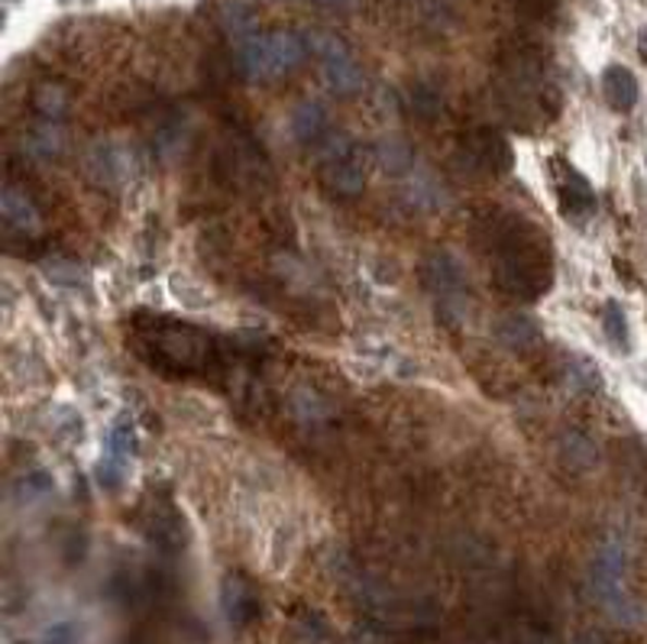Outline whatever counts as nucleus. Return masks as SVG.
I'll return each instance as SVG.
<instances>
[{"label":"nucleus","mask_w":647,"mask_h":644,"mask_svg":"<svg viewBox=\"0 0 647 644\" xmlns=\"http://www.w3.org/2000/svg\"><path fill=\"white\" fill-rule=\"evenodd\" d=\"M480 247L499 292L515 301H537L553 288V253L547 234L515 211H489L476 227Z\"/></svg>","instance_id":"obj_1"},{"label":"nucleus","mask_w":647,"mask_h":644,"mask_svg":"<svg viewBox=\"0 0 647 644\" xmlns=\"http://www.w3.org/2000/svg\"><path fill=\"white\" fill-rule=\"evenodd\" d=\"M133 347L146 367L172 380L208 376L224 360L221 344L208 331L169 318H149L146 324L139 321L133 331Z\"/></svg>","instance_id":"obj_2"},{"label":"nucleus","mask_w":647,"mask_h":644,"mask_svg":"<svg viewBox=\"0 0 647 644\" xmlns=\"http://www.w3.org/2000/svg\"><path fill=\"white\" fill-rule=\"evenodd\" d=\"M314 152H318V178L334 198L363 195V188L370 182L373 156L357 136H350L344 129H331L324 136V143L314 146Z\"/></svg>","instance_id":"obj_3"},{"label":"nucleus","mask_w":647,"mask_h":644,"mask_svg":"<svg viewBox=\"0 0 647 644\" xmlns=\"http://www.w3.org/2000/svg\"><path fill=\"white\" fill-rule=\"evenodd\" d=\"M304 55H308L304 33H291V29L253 33L237 42V65L240 75L250 82H275L285 72L298 69Z\"/></svg>","instance_id":"obj_4"},{"label":"nucleus","mask_w":647,"mask_h":644,"mask_svg":"<svg viewBox=\"0 0 647 644\" xmlns=\"http://www.w3.org/2000/svg\"><path fill=\"white\" fill-rule=\"evenodd\" d=\"M421 285L434 298L444 324L457 327L470 311V278L463 262L450 250H431L421 259Z\"/></svg>","instance_id":"obj_5"},{"label":"nucleus","mask_w":647,"mask_h":644,"mask_svg":"<svg viewBox=\"0 0 647 644\" xmlns=\"http://www.w3.org/2000/svg\"><path fill=\"white\" fill-rule=\"evenodd\" d=\"M457 162H460L470 175L496 178V175L512 172L515 152H512L509 139L496 127H473L460 136Z\"/></svg>","instance_id":"obj_6"},{"label":"nucleus","mask_w":647,"mask_h":644,"mask_svg":"<svg viewBox=\"0 0 647 644\" xmlns=\"http://www.w3.org/2000/svg\"><path fill=\"white\" fill-rule=\"evenodd\" d=\"M622 573H625V557L615 544H606L596 557V567H593V583H596V593L602 599V606L622 619V622H635L642 616V606L625 593V583H622Z\"/></svg>","instance_id":"obj_7"},{"label":"nucleus","mask_w":647,"mask_h":644,"mask_svg":"<svg viewBox=\"0 0 647 644\" xmlns=\"http://www.w3.org/2000/svg\"><path fill=\"white\" fill-rule=\"evenodd\" d=\"M139 528L146 534V541L162 550L165 557H175L185 550L188 544V524H185V516L175 509L172 499L165 496H152L149 503L139 506Z\"/></svg>","instance_id":"obj_8"},{"label":"nucleus","mask_w":647,"mask_h":644,"mask_svg":"<svg viewBox=\"0 0 647 644\" xmlns=\"http://www.w3.org/2000/svg\"><path fill=\"white\" fill-rule=\"evenodd\" d=\"M550 185L567 221H589L596 214V188L567 159H550Z\"/></svg>","instance_id":"obj_9"},{"label":"nucleus","mask_w":647,"mask_h":644,"mask_svg":"<svg viewBox=\"0 0 647 644\" xmlns=\"http://www.w3.org/2000/svg\"><path fill=\"white\" fill-rule=\"evenodd\" d=\"M221 609L231 629H250L262 616V596H259L257 583L240 570L227 573L221 583Z\"/></svg>","instance_id":"obj_10"},{"label":"nucleus","mask_w":647,"mask_h":644,"mask_svg":"<svg viewBox=\"0 0 647 644\" xmlns=\"http://www.w3.org/2000/svg\"><path fill=\"white\" fill-rule=\"evenodd\" d=\"M493 334H496V340H499L506 350H512V354H527V350H537V347L544 344L540 324H537L531 314H524V311H509V314H502V318L493 324Z\"/></svg>","instance_id":"obj_11"},{"label":"nucleus","mask_w":647,"mask_h":644,"mask_svg":"<svg viewBox=\"0 0 647 644\" xmlns=\"http://www.w3.org/2000/svg\"><path fill=\"white\" fill-rule=\"evenodd\" d=\"M401 188H405L408 205L418 208V211H440V208L450 205V195H447L444 182L431 169H424L421 162L401 178Z\"/></svg>","instance_id":"obj_12"},{"label":"nucleus","mask_w":647,"mask_h":644,"mask_svg":"<svg viewBox=\"0 0 647 644\" xmlns=\"http://www.w3.org/2000/svg\"><path fill=\"white\" fill-rule=\"evenodd\" d=\"M0 214H3V221H7V227L16 231L20 237H33V234H39V227H42L39 208H36L33 198H29L23 188H16V185H3V188H0Z\"/></svg>","instance_id":"obj_13"},{"label":"nucleus","mask_w":647,"mask_h":644,"mask_svg":"<svg viewBox=\"0 0 647 644\" xmlns=\"http://www.w3.org/2000/svg\"><path fill=\"white\" fill-rule=\"evenodd\" d=\"M88 172L91 178H98L101 185H124L129 175H133V156H129L124 146L117 143H98L88 156Z\"/></svg>","instance_id":"obj_14"},{"label":"nucleus","mask_w":647,"mask_h":644,"mask_svg":"<svg viewBox=\"0 0 647 644\" xmlns=\"http://www.w3.org/2000/svg\"><path fill=\"white\" fill-rule=\"evenodd\" d=\"M321 75H324V85H327L334 95H344V98L363 91V85H366V75H363V69H360V62L353 59L350 49H347V52H337V55H331V59H324V62H321Z\"/></svg>","instance_id":"obj_15"},{"label":"nucleus","mask_w":647,"mask_h":644,"mask_svg":"<svg viewBox=\"0 0 647 644\" xmlns=\"http://www.w3.org/2000/svg\"><path fill=\"white\" fill-rule=\"evenodd\" d=\"M602 98L615 114H632L642 98L638 78L625 65H609L602 72Z\"/></svg>","instance_id":"obj_16"},{"label":"nucleus","mask_w":647,"mask_h":644,"mask_svg":"<svg viewBox=\"0 0 647 644\" xmlns=\"http://www.w3.org/2000/svg\"><path fill=\"white\" fill-rule=\"evenodd\" d=\"M291 136L301 143V146H318L324 143V136L331 133V114L321 101H301L295 111H291Z\"/></svg>","instance_id":"obj_17"},{"label":"nucleus","mask_w":647,"mask_h":644,"mask_svg":"<svg viewBox=\"0 0 647 644\" xmlns=\"http://www.w3.org/2000/svg\"><path fill=\"white\" fill-rule=\"evenodd\" d=\"M29 156L42 159V162H52L65 152V133L59 127V121H39L36 127L26 133V146H23Z\"/></svg>","instance_id":"obj_18"},{"label":"nucleus","mask_w":647,"mask_h":644,"mask_svg":"<svg viewBox=\"0 0 647 644\" xmlns=\"http://www.w3.org/2000/svg\"><path fill=\"white\" fill-rule=\"evenodd\" d=\"M376 162L386 169V175L391 178H405L414 165H418V156L411 152V146L398 136H388L376 146Z\"/></svg>","instance_id":"obj_19"},{"label":"nucleus","mask_w":647,"mask_h":644,"mask_svg":"<svg viewBox=\"0 0 647 644\" xmlns=\"http://www.w3.org/2000/svg\"><path fill=\"white\" fill-rule=\"evenodd\" d=\"M563 380H567V386L576 388V392H586V395H593V392L602 388V373H599V367H596L593 360L580 357V354H570V357H567Z\"/></svg>","instance_id":"obj_20"},{"label":"nucleus","mask_w":647,"mask_h":644,"mask_svg":"<svg viewBox=\"0 0 647 644\" xmlns=\"http://www.w3.org/2000/svg\"><path fill=\"white\" fill-rule=\"evenodd\" d=\"M602 334L619 354H629L632 334H629V318H625L619 301H606V308H602Z\"/></svg>","instance_id":"obj_21"},{"label":"nucleus","mask_w":647,"mask_h":644,"mask_svg":"<svg viewBox=\"0 0 647 644\" xmlns=\"http://www.w3.org/2000/svg\"><path fill=\"white\" fill-rule=\"evenodd\" d=\"M408 104H411V111H414L424 124H431V121L444 111V91H440L437 85H431V82H418V85H411Z\"/></svg>","instance_id":"obj_22"},{"label":"nucleus","mask_w":647,"mask_h":644,"mask_svg":"<svg viewBox=\"0 0 647 644\" xmlns=\"http://www.w3.org/2000/svg\"><path fill=\"white\" fill-rule=\"evenodd\" d=\"M33 108L42 121H62L69 114V95L59 85H42L33 98Z\"/></svg>","instance_id":"obj_23"},{"label":"nucleus","mask_w":647,"mask_h":644,"mask_svg":"<svg viewBox=\"0 0 647 644\" xmlns=\"http://www.w3.org/2000/svg\"><path fill=\"white\" fill-rule=\"evenodd\" d=\"M221 23H224V29H227L237 42H240V39H247V36H253V33H259L253 10H250V7H244V3H231V7H224Z\"/></svg>","instance_id":"obj_24"},{"label":"nucleus","mask_w":647,"mask_h":644,"mask_svg":"<svg viewBox=\"0 0 647 644\" xmlns=\"http://www.w3.org/2000/svg\"><path fill=\"white\" fill-rule=\"evenodd\" d=\"M560 447H563V457L570 463H576V467H593L596 463V447H593V441L583 431H567Z\"/></svg>","instance_id":"obj_25"},{"label":"nucleus","mask_w":647,"mask_h":644,"mask_svg":"<svg viewBox=\"0 0 647 644\" xmlns=\"http://www.w3.org/2000/svg\"><path fill=\"white\" fill-rule=\"evenodd\" d=\"M108 454L121 457V460H133L136 454V431H133V421L121 418L111 431H108Z\"/></svg>","instance_id":"obj_26"},{"label":"nucleus","mask_w":647,"mask_h":644,"mask_svg":"<svg viewBox=\"0 0 647 644\" xmlns=\"http://www.w3.org/2000/svg\"><path fill=\"white\" fill-rule=\"evenodd\" d=\"M82 269L75 262H49V278L59 285H78L82 282Z\"/></svg>","instance_id":"obj_27"},{"label":"nucleus","mask_w":647,"mask_h":644,"mask_svg":"<svg viewBox=\"0 0 647 644\" xmlns=\"http://www.w3.org/2000/svg\"><path fill=\"white\" fill-rule=\"evenodd\" d=\"M308 3H318V7H327V10H353L360 0H308Z\"/></svg>","instance_id":"obj_28"}]
</instances>
